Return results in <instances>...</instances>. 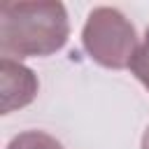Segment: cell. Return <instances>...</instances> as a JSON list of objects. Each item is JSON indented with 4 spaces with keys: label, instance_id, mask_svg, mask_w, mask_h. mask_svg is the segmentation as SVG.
Wrapping results in <instances>:
<instances>
[{
    "label": "cell",
    "instance_id": "5b68a950",
    "mask_svg": "<svg viewBox=\"0 0 149 149\" xmlns=\"http://www.w3.org/2000/svg\"><path fill=\"white\" fill-rule=\"evenodd\" d=\"M130 72L142 81V86L149 91V28H147V33H144V40H142V44L137 47V51H135V58H133V63H130Z\"/></svg>",
    "mask_w": 149,
    "mask_h": 149
},
{
    "label": "cell",
    "instance_id": "8992f818",
    "mask_svg": "<svg viewBox=\"0 0 149 149\" xmlns=\"http://www.w3.org/2000/svg\"><path fill=\"white\" fill-rule=\"evenodd\" d=\"M140 149H149V128H147L144 135H142V144H140Z\"/></svg>",
    "mask_w": 149,
    "mask_h": 149
},
{
    "label": "cell",
    "instance_id": "7a4b0ae2",
    "mask_svg": "<svg viewBox=\"0 0 149 149\" xmlns=\"http://www.w3.org/2000/svg\"><path fill=\"white\" fill-rule=\"evenodd\" d=\"M81 44L91 61L109 70L130 68L140 47L135 26L116 7L91 9L81 30Z\"/></svg>",
    "mask_w": 149,
    "mask_h": 149
},
{
    "label": "cell",
    "instance_id": "277c9868",
    "mask_svg": "<svg viewBox=\"0 0 149 149\" xmlns=\"http://www.w3.org/2000/svg\"><path fill=\"white\" fill-rule=\"evenodd\" d=\"M7 149H63V144L51 137L49 133H42V130H26V133H19L9 144Z\"/></svg>",
    "mask_w": 149,
    "mask_h": 149
},
{
    "label": "cell",
    "instance_id": "3957f363",
    "mask_svg": "<svg viewBox=\"0 0 149 149\" xmlns=\"http://www.w3.org/2000/svg\"><path fill=\"white\" fill-rule=\"evenodd\" d=\"M0 81H2V114L30 105L40 88L37 77L30 68L5 56L0 61Z\"/></svg>",
    "mask_w": 149,
    "mask_h": 149
},
{
    "label": "cell",
    "instance_id": "6da1fadb",
    "mask_svg": "<svg viewBox=\"0 0 149 149\" xmlns=\"http://www.w3.org/2000/svg\"><path fill=\"white\" fill-rule=\"evenodd\" d=\"M70 37L68 12L61 2H2L0 51L5 58L51 56Z\"/></svg>",
    "mask_w": 149,
    "mask_h": 149
}]
</instances>
